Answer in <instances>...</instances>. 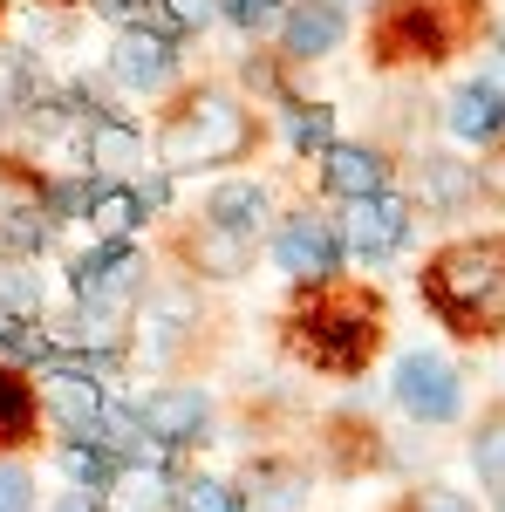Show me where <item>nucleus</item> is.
Instances as JSON below:
<instances>
[{
    "mask_svg": "<svg viewBox=\"0 0 505 512\" xmlns=\"http://www.w3.org/2000/svg\"><path fill=\"white\" fill-rule=\"evenodd\" d=\"M430 287H437V301H444L458 321L499 315V308H505V246H492V239H478V246H451V253L437 260Z\"/></svg>",
    "mask_w": 505,
    "mask_h": 512,
    "instance_id": "f257e3e1",
    "label": "nucleus"
},
{
    "mask_svg": "<svg viewBox=\"0 0 505 512\" xmlns=\"http://www.w3.org/2000/svg\"><path fill=\"white\" fill-rule=\"evenodd\" d=\"M246 144V123L226 96H192L185 117L164 130V164H212V158H233Z\"/></svg>",
    "mask_w": 505,
    "mask_h": 512,
    "instance_id": "f03ea898",
    "label": "nucleus"
},
{
    "mask_svg": "<svg viewBox=\"0 0 505 512\" xmlns=\"http://www.w3.org/2000/svg\"><path fill=\"white\" fill-rule=\"evenodd\" d=\"M396 403L410 410V417H424V424H444V417H458V369L444 362V355H403L396 362Z\"/></svg>",
    "mask_w": 505,
    "mask_h": 512,
    "instance_id": "7ed1b4c3",
    "label": "nucleus"
},
{
    "mask_svg": "<svg viewBox=\"0 0 505 512\" xmlns=\"http://www.w3.org/2000/svg\"><path fill=\"white\" fill-rule=\"evenodd\" d=\"M403 233H410V205H403V198L376 192V198H355V205H349V246L362 253V260L396 253Z\"/></svg>",
    "mask_w": 505,
    "mask_h": 512,
    "instance_id": "20e7f679",
    "label": "nucleus"
},
{
    "mask_svg": "<svg viewBox=\"0 0 505 512\" xmlns=\"http://www.w3.org/2000/svg\"><path fill=\"white\" fill-rule=\"evenodd\" d=\"M137 417H144L151 444H185V437H198V424H205V396L198 390H151L137 403Z\"/></svg>",
    "mask_w": 505,
    "mask_h": 512,
    "instance_id": "39448f33",
    "label": "nucleus"
},
{
    "mask_svg": "<svg viewBox=\"0 0 505 512\" xmlns=\"http://www.w3.org/2000/svg\"><path fill=\"white\" fill-rule=\"evenodd\" d=\"M35 308H41V280L21 274V267H0V349L35 355V335H28Z\"/></svg>",
    "mask_w": 505,
    "mask_h": 512,
    "instance_id": "423d86ee",
    "label": "nucleus"
},
{
    "mask_svg": "<svg viewBox=\"0 0 505 512\" xmlns=\"http://www.w3.org/2000/svg\"><path fill=\"white\" fill-rule=\"evenodd\" d=\"M48 417L69 437H89V444H96V424H103V390H96V376H48Z\"/></svg>",
    "mask_w": 505,
    "mask_h": 512,
    "instance_id": "0eeeda50",
    "label": "nucleus"
},
{
    "mask_svg": "<svg viewBox=\"0 0 505 512\" xmlns=\"http://www.w3.org/2000/svg\"><path fill=\"white\" fill-rule=\"evenodd\" d=\"M280 267L301 274V280L335 274V239H328V226L321 219H287L280 226Z\"/></svg>",
    "mask_w": 505,
    "mask_h": 512,
    "instance_id": "6e6552de",
    "label": "nucleus"
},
{
    "mask_svg": "<svg viewBox=\"0 0 505 512\" xmlns=\"http://www.w3.org/2000/svg\"><path fill=\"white\" fill-rule=\"evenodd\" d=\"M110 69H117L123 89H157V82L171 76V41L130 28V35L117 41V62H110Z\"/></svg>",
    "mask_w": 505,
    "mask_h": 512,
    "instance_id": "1a4fd4ad",
    "label": "nucleus"
},
{
    "mask_svg": "<svg viewBox=\"0 0 505 512\" xmlns=\"http://www.w3.org/2000/svg\"><path fill=\"white\" fill-rule=\"evenodd\" d=\"M321 178H328V192H342L355 205V198H376V185H383V158H376V151H355V144H335L328 164H321Z\"/></svg>",
    "mask_w": 505,
    "mask_h": 512,
    "instance_id": "9d476101",
    "label": "nucleus"
},
{
    "mask_svg": "<svg viewBox=\"0 0 505 512\" xmlns=\"http://www.w3.org/2000/svg\"><path fill=\"white\" fill-rule=\"evenodd\" d=\"M205 219L219 226V233H260V219H267V198H260V185H246V178H233V185H219L212 192V205H205Z\"/></svg>",
    "mask_w": 505,
    "mask_h": 512,
    "instance_id": "9b49d317",
    "label": "nucleus"
},
{
    "mask_svg": "<svg viewBox=\"0 0 505 512\" xmlns=\"http://www.w3.org/2000/svg\"><path fill=\"white\" fill-rule=\"evenodd\" d=\"M451 130H458V137H499L505 130V96L492 82H465V89L451 96Z\"/></svg>",
    "mask_w": 505,
    "mask_h": 512,
    "instance_id": "f8f14e48",
    "label": "nucleus"
},
{
    "mask_svg": "<svg viewBox=\"0 0 505 512\" xmlns=\"http://www.w3.org/2000/svg\"><path fill=\"white\" fill-rule=\"evenodd\" d=\"M335 41H342V7L301 0V7L287 14V48H294V55H328Z\"/></svg>",
    "mask_w": 505,
    "mask_h": 512,
    "instance_id": "ddd939ff",
    "label": "nucleus"
},
{
    "mask_svg": "<svg viewBox=\"0 0 505 512\" xmlns=\"http://www.w3.org/2000/svg\"><path fill=\"white\" fill-rule=\"evenodd\" d=\"M137 212H144V205H137V192H130V185H103V192H96V205H89V219H96V233H130V226H137Z\"/></svg>",
    "mask_w": 505,
    "mask_h": 512,
    "instance_id": "4468645a",
    "label": "nucleus"
},
{
    "mask_svg": "<svg viewBox=\"0 0 505 512\" xmlns=\"http://www.w3.org/2000/svg\"><path fill=\"white\" fill-rule=\"evenodd\" d=\"M62 465H69V478H76L82 492H103V485L117 478V458H110L103 444H69V451H62Z\"/></svg>",
    "mask_w": 505,
    "mask_h": 512,
    "instance_id": "2eb2a0df",
    "label": "nucleus"
},
{
    "mask_svg": "<svg viewBox=\"0 0 505 512\" xmlns=\"http://www.w3.org/2000/svg\"><path fill=\"white\" fill-rule=\"evenodd\" d=\"M471 458H478V478L499 492V506H505V410L478 431V444H471Z\"/></svg>",
    "mask_w": 505,
    "mask_h": 512,
    "instance_id": "dca6fc26",
    "label": "nucleus"
},
{
    "mask_svg": "<svg viewBox=\"0 0 505 512\" xmlns=\"http://www.w3.org/2000/svg\"><path fill=\"white\" fill-rule=\"evenodd\" d=\"M424 198H430V205H458V198H471V164L430 158L424 164Z\"/></svg>",
    "mask_w": 505,
    "mask_h": 512,
    "instance_id": "f3484780",
    "label": "nucleus"
},
{
    "mask_svg": "<svg viewBox=\"0 0 505 512\" xmlns=\"http://www.w3.org/2000/svg\"><path fill=\"white\" fill-rule=\"evenodd\" d=\"M28 424H35V396H28V383H14L0 369V444H14Z\"/></svg>",
    "mask_w": 505,
    "mask_h": 512,
    "instance_id": "a211bd4d",
    "label": "nucleus"
},
{
    "mask_svg": "<svg viewBox=\"0 0 505 512\" xmlns=\"http://www.w3.org/2000/svg\"><path fill=\"white\" fill-rule=\"evenodd\" d=\"M137 158V137L123 130V123H89V164H130Z\"/></svg>",
    "mask_w": 505,
    "mask_h": 512,
    "instance_id": "6ab92c4d",
    "label": "nucleus"
},
{
    "mask_svg": "<svg viewBox=\"0 0 505 512\" xmlns=\"http://www.w3.org/2000/svg\"><path fill=\"white\" fill-rule=\"evenodd\" d=\"M178 512H246V506H239L233 485H219V478H198V485H185V492H178Z\"/></svg>",
    "mask_w": 505,
    "mask_h": 512,
    "instance_id": "aec40b11",
    "label": "nucleus"
},
{
    "mask_svg": "<svg viewBox=\"0 0 505 512\" xmlns=\"http://www.w3.org/2000/svg\"><path fill=\"white\" fill-rule=\"evenodd\" d=\"M192 253H198V267H212V274H239V260H246V239H233V233H219V226H212V233L198 239Z\"/></svg>",
    "mask_w": 505,
    "mask_h": 512,
    "instance_id": "412c9836",
    "label": "nucleus"
},
{
    "mask_svg": "<svg viewBox=\"0 0 505 512\" xmlns=\"http://www.w3.org/2000/svg\"><path fill=\"white\" fill-rule=\"evenodd\" d=\"M0 246H7V253H41V246H48V226H41L35 212H7V219H0Z\"/></svg>",
    "mask_w": 505,
    "mask_h": 512,
    "instance_id": "4be33fe9",
    "label": "nucleus"
},
{
    "mask_svg": "<svg viewBox=\"0 0 505 512\" xmlns=\"http://www.w3.org/2000/svg\"><path fill=\"white\" fill-rule=\"evenodd\" d=\"M0 512H35V478L21 465H0Z\"/></svg>",
    "mask_w": 505,
    "mask_h": 512,
    "instance_id": "5701e85b",
    "label": "nucleus"
},
{
    "mask_svg": "<svg viewBox=\"0 0 505 512\" xmlns=\"http://www.w3.org/2000/svg\"><path fill=\"white\" fill-rule=\"evenodd\" d=\"M287 137H294L301 151H328V117H321V110H294V117H287Z\"/></svg>",
    "mask_w": 505,
    "mask_h": 512,
    "instance_id": "b1692460",
    "label": "nucleus"
},
{
    "mask_svg": "<svg viewBox=\"0 0 505 512\" xmlns=\"http://www.w3.org/2000/svg\"><path fill=\"white\" fill-rule=\"evenodd\" d=\"M226 14H233L239 28H267V21H273V0H226Z\"/></svg>",
    "mask_w": 505,
    "mask_h": 512,
    "instance_id": "393cba45",
    "label": "nucleus"
},
{
    "mask_svg": "<svg viewBox=\"0 0 505 512\" xmlns=\"http://www.w3.org/2000/svg\"><path fill=\"white\" fill-rule=\"evenodd\" d=\"M171 21L178 28H205L212 21V0H171Z\"/></svg>",
    "mask_w": 505,
    "mask_h": 512,
    "instance_id": "a878e982",
    "label": "nucleus"
},
{
    "mask_svg": "<svg viewBox=\"0 0 505 512\" xmlns=\"http://www.w3.org/2000/svg\"><path fill=\"white\" fill-rule=\"evenodd\" d=\"M410 512H471V499H458V492H424Z\"/></svg>",
    "mask_w": 505,
    "mask_h": 512,
    "instance_id": "bb28decb",
    "label": "nucleus"
},
{
    "mask_svg": "<svg viewBox=\"0 0 505 512\" xmlns=\"http://www.w3.org/2000/svg\"><path fill=\"white\" fill-rule=\"evenodd\" d=\"M55 512H103V492H69Z\"/></svg>",
    "mask_w": 505,
    "mask_h": 512,
    "instance_id": "cd10ccee",
    "label": "nucleus"
},
{
    "mask_svg": "<svg viewBox=\"0 0 505 512\" xmlns=\"http://www.w3.org/2000/svg\"><path fill=\"white\" fill-rule=\"evenodd\" d=\"M0 117H7V96H0Z\"/></svg>",
    "mask_w": 505,
    "mask_h": 512,
    "instance_id": "c85d7f7f",
    "label": "nucleus"
}]
</instances>
